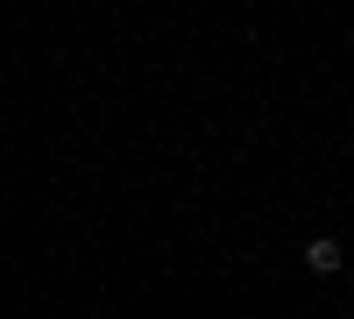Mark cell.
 Wrapping results in <instances>:
<instances>
[{
    "label": "cell",
    "instance_id": "6da1fadb",
    "mask_svg": "<svg viewBox=\"0 0 354 319\" xmlns=\"http://www.w3.org/2000/svg\"><path fill=\"white\" fill-rule=\"evenodd\" d=\"M340 263H347V255H340L333 235H312V241H305V270H312V277H340Z\"/></svg>",
    "mask_w": 354,
    "mask_h": 319
}]
</instances>
